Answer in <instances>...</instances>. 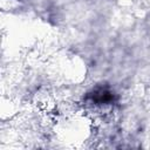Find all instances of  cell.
I'll use <instances>...</instances> for the list:
<instances>
[{"mask_svg":"<svg viewBox=\"0 0 150 150\" xmlns=\"http://www.w3.org/2000/svg\"><path fill=\"white\" fill-rule=\"evenodd\" d=\"M114 93L103 86H98L88 93V98L95 104H110L114 102Z\"/></svg>","mask_w":150,"mask_h":150,"instance_id":"6da1fadb","label":"cell"}]
</instances>
